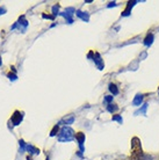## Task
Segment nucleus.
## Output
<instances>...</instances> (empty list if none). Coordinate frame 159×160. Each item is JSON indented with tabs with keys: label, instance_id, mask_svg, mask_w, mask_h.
Masks as SVG:
<instances>
[{
	"label": "nucleus",
	"instance_id": "nucleus-3",
	"mask_svg": "<svg viewBox=\"0 0 159 160\" xmlns=\"http://www.w3.org/2000/svg\"><path fill=\"white\" fill-rule=\"evenodd\" d=\"M73 14H76V10H74L73 7H69V8H66L64 12L59 13V15L63 16L68 23H73V18H72Z\"/></svg>",
	"mask_w": 159,
	"mask_h": 160
},
{
	"label": "nucleus",
	"instance_id": "nucleus-15",
	"mask_svg": "<svg viewBox=\"0 0 159 160\" xmlns=\"http://www.w3.org/2000/svg\"><path fill=\"white\" fill-rule=\"evenodd\" d=\"M118 109H120V108H118V106H117V104L111 103V104H108V106H107V111H109L111 114L116 113Z\"/></svg>",
	"mask_w": 159,
	"mask_h": 160
},
{
	"label": "nucleus",
	"instance_id": "nucleus-27",
	"mask_svg": "<svg viewBox=\"0 0 159 160\" xmlns=\"http://www.w3.org/2000/svg\"><path fill=\"white\" fill-rule=\"evenodd\" d=\"M2 65V60H1V56H0V66Z\"/></svg>",
	"mask_w": 159,
	"mask_h": 160
},
{
	"label": "nucleus",
	"instance_id": "nucleus-2",
	"mask_svg": "<svg viewBox=\"0 0 159 160\" xmlns=\"http://www.w3.org/2000/svg\"><path fill=\"white\" fill-rule=\"evenodd\" d=\"M22 119H23V113L20 111V110H15L13 115L11 116V119H10V122H8V127H10V129H13L14 127L16 125H19V124L22 122Z\"/></svg>",
	"mask_w": 159,
	"mask_h": 160
},
{
	"label": "nucleus",
	"instance_id": "nucleus-20",
	"mask_svg": "<svg viewBox=\"0 0 159 160\" xmlns=\"http://www.w3.org/2000/svg\"><path fill=\"white\" fill-rule=\"evenodd\" d=\"M113 99H114V96L113 95H106L105 98H103V102L108 106V104H111V102H113Z\"/></svg>",
	"mask_w": 159,
	"mask_h": 160
},
{
	"label": "nucleus",
	"instance_id": "nucleus-24",
	"mask_svg": "<svg viewBox=\"0 0 159 160\" xmlns=\"http://www.w3.org/2000/svg\"><path fill=\"white\" fill-rule=\"evenodd\" d=\"M115 6H116V2H115V1H111V2H109V4L107 5V7L111 8V7H115Z\"/></svg>",
	"mask_w": 159,
	"mask_h": 160
},
{
	"label": "nucleus",
	"instance_id": "nucleus-11",
	"mask_svg": "<svg viewBox=\"0 0 159 160\" xmlns=\"http://www.w3.org/2000/svg\"><path fill=\"white\" fill-rule=\"evenodd\" d=\"M148 103H144L141 106V108L137 109L135 113H134V115L135 116H138V115H143V116H146V110H148Z\"/></svg>",
	"mask_w": 159,
	"mask_h": 160
},
{
	"label": "nucleus",
	"instance_id": "nucleus-26",
	"mask_svg": "<svg viewBox=\"0 0 159 160\" xmlns=\"http://www.w3.org/2000/svg\"><path fill=\"white\" fill-rule=\"evenodd\" d=\"M92 56H94V52H93V51H91L90 53L87 55V57H88V58H92Z\"/></svg>",
	"mask_w": 159,
	"mask_h": 160
},
{
	"label": "nucleus",
	"instance_id": "nucleus-6",
	"mask_svg": "<svg viewBox=\"0 0 159 160\" xmlns=\"http://www.w3.org/2000/svg\"><path fill=\"white\" fill-rule=\"evenodd\" d=\"M16 23H17V29H19V30H21V33H25V31L27 30V27H28V21L26 20L25 15L20 16V19H19V21H17Z\"/></svg>",
	"mask_w": 159,
	"mask_h": 160
},
{
	"label": "nucleus",
	"instance_id": "nucleus-16",
	"mask_svg": "<svg viewBox=\"0 0 159 160\" xmlns=\"http://www.w3.org/2000/svg\"><path fill=\"white\" fill-rule=\"evenodd\" d=\"M111 121L117 122V123H120V124L123 123V119L121 115H113V116H111Z\"/></svg>",
	"mask_w": 159,
	"mask_h": 160
},
{
	"label": "nucleus",
	"instance_id": "nucleus-25",
	"mask_svg": "<svg viewBox=\"0 0 159 160\" xmlns=\"http://www.w3.org/2000/svg\"><path fill=\"white\" fill-rule=\"evenodd\" d=\"M5 13H6L5 8H4V7H0V15H1V14H5Z\"/></svg>",
	"mask_w": 159,
	"mask_h": 160
},
{
	"label": "nucleus",
	"instance_id": "nucleus-5",
	"mask_svg": "<svg viewBox=\"0 0 159 160\" xmlns=\"http://www.w3.org/2000/svg\"><path fill=\"white\" fill-rule=\"evenodd\" d=\"M93 62H94V64L96 65L98 70L102 71V70L105 68V63H103V59L101 58V56H100V53H99V52H94V56H93Z\"/></svg>",
	"mask_w": 159,
	"mask_h": 160
},
{
	"label": "nucleus",
	"instance_id": "nucleus-23",
	"mask_svg": "<svg viewBox=\"0 0 159 160\" xmlns=\"http://www.w3.org/2000/svg\"><path fill=\"white\" fill-rule=\"evenodd\" d=\"M138 160H152V157L150 154H143Z\"/></svg>",
	"mask_w": 159,
	"mask_h": 160
},
{
	"label": "nucleus",
	"instance_id": "nucleus-1",
	"mask_svg": "<svg viewBox=\"0 0 159 160\" xmlns=\"http://www.w3.org/2000/svg\"><path fill=\"white\" fill-rule=\"evenodd\" d=\"M76 137V134H74V130L70 127H63L62 129L59 130L58 134V142L60 143H69V142H72Z\"/></svg>",
	"mask_w": 159,
	"mask_h": 160
},
{
	"label": "nucleus",
	"instance_id": "nucleus-13",
	"mask_svg": "<svg viewBox=\"0 0 159 160\" xmlns=\"http://www.w3.org/2000/svg\"><path fill=\"white\" fill-rule=\"evenodd\" d=\"M108 89L111 91V93L113 94V95H117V94L120 93V89H118V87H117L115 84H113V83L109 84V86H108Z\"/></svg>",
	"mask_w": 159,
	"mask_h": 160
},
{
	"label": "nucleus",
	"instance_id": "nucleus-30",
	"mask_svg": "<svg viewBox=\"0 0 159 160\" xmlns=\"http://www.w3.org/2000/svg\"><path fill=\"white\" fill-rule=\"evenodd\" d=\"M158 95H159V88H158Z\"/></svg>",
	"mask_w": 159,
	"mask_h": 160
},
{
	"label": "nucleus",
	"instance_id": "nucleus-10",
	"mask_svg": "<svg viewBox=\"0 0 159 160\" xmlns=\"http://www.w3.org/2000/svg\"><path fill=\"white\" fill-rule=\"evenodd\" d=\"M154 41V36L152 33H148V35H146V37L144 38V45H146V47H150V45H152V43H153Z\"/></svg>",
	"mask_w": 159,
	"mask_h": 160
},
{
	"label": "nucleus",
	"instance_id": "nucleus-28",
	"mask_svg": "<svg viewBox=\"0 0 159 160\" xmlns=\"http://www.w3.org/2000/svg\"><path fill=\"white\" fill-rule=\"evenodd\" d=\"M27 160H32V158H30V157H27Z\"/></svg>",
	"mask_w": 159,
	"mask_h": 160
},
{
	"label": "nucleus",
	"instance_id": "nucleus-7",
	"mask_svg": "<svg viewBox=\"0 0 159 160\" xmlns=\"http://www.w3.org/2000/svg\"><path fill=\"white\" fill-rule=\"evenodd\" d=\"M76 15L78 16L79 19H81L83 21H85V22H88V21H90V14H88L87 12H83V10H76Z\"/></svg>",
	"mask_w": 159,
	"mask_h": 160
},
{
	"label": "nucleus",
	"instance_id": "nucleus-19",
	"mask_svg": "<svg viewBox=\"0 0 159 160\" xmlns=\"http://www.w3.org/2000/svg\"><path fill=\"white\" fill-rule=\"evenodd\" d=\"M58 130H59V125L58 124H56V125L52 128V130L50 131V137H55V136L57 135V132H58Z\"/></svg>",
	"mask_w": 159,
	"mask_h": 160
},
{
	"label": "nucleus",
	"instance_id": "nucleus-12",
	"mask_svg": "<svg viewBox=\"0 0 159 160\" xmlns=\"http://www.w3.org/2000/svg\"><path fill=\"white\" fill-rule=\"evenodd\" d=\"M30 154H40V149H37V147H35V146H33V145L30 144H27V149H26Z\"/></svg>",
	"mask_w": 159,
	"mask_h": 160
},
{
	"label": "nucleus",
	"instance_id": "nucleus-17",
	"mask_svg": "<svg viewBox=\"0 0 159 160\" xmlns=\"http://www.w3.org/2000/svg\"><path fill=\"white\" fill-rule=\"evenodd\" d=\"M19 145H20V152H21V153H23V152L26 151V149H27V144L25 143V140H23V139L19 140Z\"/></svg>",
	"mask_w": 159,
	"mask_h": 160
},
{
	"label": "nucleus",
	"instance_id": "nucleus-22",
	"mask_svg": "<svg viewBox=\"0 0 159 160\" xmlns=\"http://www.w3.org/2000/svg\"><path fill=\"white\" fill-rule=\"evenodd\" d=\"M42 18L43 19H48V20H55V16H53L52 14L50 15V14H45V13H43Z\"/></svg>",
	"mask_w": 159,
	"mask_h": 160
},
{
	"label": "nucleus",
	"instance_id": "nucleus-18",
	"mask_svg": "<svg viewBox=\"0 0 159 160\" xmlns=\"http://www.w3.org/2000/svg\"><path fill=\"white\" fill-rule=\"evenodd\" d=\"M7 78L11 80V81H15L17 79V74L15 72H8L7 73Z\"/></svg>",
	"mask_w": 159,
	"mask_h": 160
},
{
	"label": "nucleus",
	"instance_id": "nucleus-4",
	"mask_svg": "<svg viewBox=\"0 0 159 160\" xmlns=\"http://www.w3.org/2000/svg\"><path fill=\"white\" fill-rule=\"evenodd\" d=\"M76 140L78 142V146H79V151L81 153L85 152V140H86V136L84 132H77L76 134Z\"/></svg>",
	"mask_w": 159,
	"mask_h": 160
},
{
	"label": "nucleus",
	"instance_id": "nucleus-9",
	"mask_svg": "<svg viewBox=\"0 0 159 160\" xmlns=\"http://www.w3.org/2000/svg\"><path fill=\"white\" fill-rule=\"evenodd\" d=\"M137 1H129L127 4V7H126V10L122 12V16H128L130 15V13H131V8L134 7V5L136 4Z\"/></svg>",
	"mask_w": 159,
	"mask_h": 160
},
{
	"label": "nucleus",
	"instance_id": "nucleus-8",
	"mask_svg": "<svg viewBox=\"0 0 159 160\" xmlns=\"http://www.w3.org/2000/svg\"><path fill=\"white\" fill-rule=\"evenodd\" d=\"M143 94L138 93L135 95V98H134L133 100V106H135V107H141L142 106V103H143Z\"/></svg>",
	"mask_w": 159,
	"mask_h": 160
},
{
	"label": "nucleus",
	"instance_id": "nucleus-21",
	"mask_svg": "<svg viewBox=\"0 0 159 160\" xmlns=\"http://www.w3.org/2000/svg\"><path fill=\"white\" fill-rule=\"evenodd\" d=\"M59 14V5H55L52 7V15L56 16Z\"/></svg>",
	"mask_w": 159,
	"mask_h": 160
},
{
	"label": "nucleus",
	"instance_id": "nucleus-14",
	"mask_svg": "<svg viewBox=\"0 0 159 160\" xmlns=\"http://www.w3.org/2000/svg\"><path fill=\"white\" fill-rule=\"evenodd\" d=\"M74 122V116H70L69 119H62L60 122L58 123V125H60V124H64L65 127H68V125H70V124H72Z\"/></svg>",
	"mask_w": 159,
	"mask_h": 160
},
{
	"label": "nucleus",
	"instance_id": "nucleus-29",
	"mask_svg": "<svg viewBox=\"0 0 159 160\" xmlns=\"http://www.w3.org/2000/svg\"><path fill=\"white\" fill-rule=\"evenodd\" d=\"M45 160H50V158H49V157H47V159H45Z\"/></svg>",
	"mask_w": 159,
	"mask_h": 160
}]
</instances>
